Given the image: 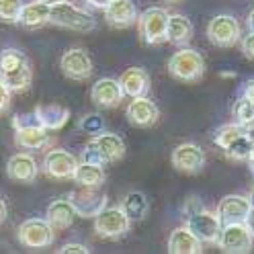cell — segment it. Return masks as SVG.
I'll use <instances>...</instances> for the list:
<instances>
[{
	"instance_id": "cell-1",
	"label": "cell",
	"mask_w": 254,
	"mask_h": 254,
	"mask_svg": "<svg viewBox=\"0 0 254 254\" xmlns=\"http://www.w3.org/2000/svg\"><path fill=\"white\" fill-rule=\"evenodd\" d=\"M0 82L12 92H25L33 82L31 62L17 47H6L0 52Z\"/></svg>"
},
{
	"instance_id": "cell-2",
	"label": "cell",
	"mask_w": 254,
	"mask_h": 254,
	"mask_svg": "<svg viewBox=\"0 0 254 254\" xmlns=\"http://www.w3.org/2000/svg\"><path fill=\"white\" fill-rule=\"evenodd\" d=\"M125 141L121 135L111 133V131H99L94 133L88 144L84 146L82 152V160L88 162H97V164H113L119 162L125 156Z\"/></svg>"
},
{
	"instance_id": "cell-3",
	"label": "cell",
	"mask_w": 254,
	"mask_h": 254,
	"mask_svg": "<svg viewBox=\"0 0 254 254\" xmlns=\"http://www.w3.org/2000/svg\"><path fill=\"white\" fill-rule=\"evenodd\" d=\"M215 146H219L226 152L228 158H232V160L244 162V160H248V156L252 152L254 137L244 129L242 125H238L234 121V123H228V125H221L215 131Z\"/></svg>"
},
{
	"instance_id": "cell-4",
	"label": "cell",
	"mask_w": 254,
	"mask_h": 254,
	"mask_svg": "<svg viewBox=\"0 0 254 254\" xmlns=\"http://www.w3.org/2000/svg\"><path fill=\"white\" fill-rule=\"evenodd\" d=\"M166 68L168 74L181 82H199L205 74V60L197 50L183 45L170 56Z\"/></svg>"
},
{
	"instance_id": "cell-5",
	"label": "cell",
	"mask_w": 254,
	"mask_h": 254,
	"mask_svg": "<svg viewBox=\"0 0 254 254\" xmlns=\"http://www.w3.org/2000/svg\"><path fill=\"white\" fill-rule=\"evenodd\" d=\"M50 25H56L60 29H70L78 31V33H88L97 27V21L90 12L78 8L76 4L64 0V2L52 4L50 8Z\"/></svg>"
},
{
	"instance_id": "cell-6",
	"label": "cell",
	"mask_w": 254,
	"mask_h": 254,
	"mask_svg": "<svg viewBox=\"0 0 254 254\" xmlns=\"http://www.w3.org/2000/svg\"><path fill=\"white\" fill-rule=\"evenodd\" d=\"M139 39L146 45H162L168 41V10L160 6L146 8L137 17Z\"/></svg>"
},
{
	"instance_id": "cell-7",
	"label": "cell",
	"mask_w": 254,
	"mask_h": 254,
	"mask_svg": "<svg viewBox=\"0 0 254 254\" xmlns=\"http://www.w3.org/2000/svg\"><path fill=\"white\" fill-rule=\"evenodd\" d=\"M131 230V219L121 207H105L94 215V232L105 240H119Z\"/></svg>"
},
{
	"instance_id": "cell-8",
	"label": "cell",
	"mask_w": 254,
	"mask_h": 254,
	"mask_svg": "<svg viewBox=\"0 0 254 254\" xmlns=\"http://www.w3.org/2000/svg\"><path fill=\"white\" fill-rule=\"evenodd\" d=\"M254 244V236L244 224H224L217 238V246L226 254H248Z\"/></svg>"
},
{
	"instance_id": "cell-9",
	"label": "cell",
	"mask_w": 254,
	"mask_h": 254,
	"mask_svg": "<svg viewBox=\"0 0 254 254\" xmlns=\"http://www.w3.org/2000/svg\"><path fill=\"white\" fill-rule=\"evenodd\" d=\"M56 230L43 217H31L19 226L17 240L27 248H47L54 244Z\"/></svg>"
},
{
	"instance_id": "cell-10",
	"label": "cell",
	"mask_w": 254,
	"mask_h": 254,
	"mask_svg": "<svg viewBox=\"0 0 254 254\" xmlns=\"http://www.w3.org/2000/svg\"><path fill=\"white\" fill-rule=\"evenodd\" d=\"M60 70L68 80L84 82L92 76L94 64L84 47H72V50L64 52V56L60 58Z\"/></svg>"
},
{
	"instance_id": "cell-11",
	"label": "cell",
	"mask_w": 254,
	"mask_h": 254,
	"mask_svg": "<svg viewBox=\"0 0 254 254\" xmlns=\"http://www.w3.org/2000/svg\"><path fill=\"white\" fill-rule=\"evenodd\" d=\"M193 236L201 244H217V238L221 232V219L217 213L213 211H205V209H197L193 213L187 215V224H185Z\"/></svg>"
},
{
	"instance_id": "cell-12",
	"label": "cell",
	"mask_w": 254,
	"mask_h": 254,
	"mask_svg": "<svg viewBox=\"0 0 254 254\" xmlns=\"http://www.w3.org/2000/svg\"><path fill=\"white\" fill-rule=\"evenodd\" d=\"M207 37L215 47H234L242 39L240 23L232 14H217L207 25Z\"/></svg>"
},
{
	"instance_id": "cell-13",
	"label": "cell",
	"mask_w": 254,
	"mask_h": 254,
	"mask_svg": "<svg viewBox=\"0 0 254 254\" xmlns=\"http://www.w3.org/2000/svg\"><path fill=\"white\" fill-rule=\"evenodd\" d=\"M78 166V158L64 150V148H54L45 154L43 158V172L47 174L50 179H56V181H66V179H72L74 177V170Z\"/></svg>"
},
{
	"instance_id": "cell-14",
	"label": "cell",
	"mask_w": 254,
	"mask_h": 254,
	"mask_svg": "<svg viewBox=\"0 0 254 254\" xmlns=\"http://www.w3.org/2000/svg\"><path fill=\"white\" fill-rule=\"evenodd\" d=\"M170 162L172 166L177 168L179 172H185V174H199L203 168H205V150L193 141H187V144H181L172 150V156H170Z\"/></svg>"
},
{
	"instance_id": "cell-15",
	"label": "cell",
	"mask_w": 254,
	"mask_h": 254,
	"mask_svg": "<svg viewBox=\"0 0 254 254\" xmlns=\"http://www.w3.org/2000/svg\"><path fill=\"white\" fill-rule=\"evenodd\" d=\"M68 199L72 201L76 213L80 217H94L107 207V195L99 193V189L80 187V189H76L74 193H70Z\"/></svg>"
},
{
	"instance_id": "cell-16",
	"label": "cell",
	"mask_w": 254,
	"mask_h": 254,
	"mask_svg": "<svg viewBox=\"0 0 254 254\" xmlns=\"http://www.w3.org/2000/svg\"><path fill=\"white\" fill-rule=\"evenodd\" d=\"M125 117L133 127L146 129V127H152L158 123V119H160V109H158V105L152 99H148V94L146 97H133L129 107L125 109Z\"/></svg>"
},
{
	"instance_id": "cell-17",
	"label": "cell",
	"mask_w": 254,
	"mask_h": 254,
	"mask_svg": "<svg viewBox=\"0 0 254 254\" xmlns=\"http://www.w3.org/2000/svg\"><path fill=\"white\" fill-rule=\"evenodd\" d=\"M125 92L115 78H101L90 90V101L101 109H115L123 103Z\"/></svg>"
},
{
	"instance_id": "cell-18",
	"label": "cell",
	"mask_w": 254,
	"mask_h": 254,
	"mask_svg": "<svg viewBox=\"0 0 254 254\" xmlns=\"http://www.w3.org/2000/svg\"><path fill=\"white\" fill-rule=\"evenodd\" d=\"M105 12V21L109 27L113 29H127L137 23V6L131 2V0H111L107 4Z\"/></svg>"
},
{
	"instance_id": "cell-19",
	"label": "cell",
	"mask_w": 254,
	"mask_h": 254,
	"mask_svg": "<svg viewBox=\"0 0 254 254\" xmlns=\"http://www.w3.org/2000/svg\"><path fill=\"white\" fill-rule=\"evenodd\" d=\"M250 211V203L242 195H226L217 205V215L221 224H244Z\"/></svg>"
},
{
	"instance_id": "cell-20",
	"label": "cell",
	"mask_w": 254,
	"mask_h": 254,
	"mask_svg": "<svg viewBox=\"0 0 254 254\" xmlns=\"http://www.w3.org/2000/svg\"><path fill=\"white\" fill-rule=\"evenodd\" d=\"M14 144L21 150H29V152L43 150L50 146V131H47L41 123L17 127V129H14Z\"/></svg>"
},
{
	"instance_id": "cell-21",
	"label": "cell",
	"mask_w": 254,
	"mask_h": 254,
	"mask_svg": "<svg viewBox=\"0 0 254 254\" xmlns=\"http://www.w3.org/2000/svg\"><path fill=\"white\" fill-rule=\"evenodd\" d=\"M37 162L35 158L27 154V152H19L8 158L6 162V174L10 181H17V183H33L37 179Z\"/></svg>"
},
{
	"instance_id": "cell-22",
	"label": "cell",
	"mask_w": 254,
	"mask_h": 254,
	"mask_svg": "<svg viewBox=\"0 0 254 254\" xmlns=\"http://www.w3.org/2000/svg\"><path fill=\"white\" fill-rule=\"evenodd\" d=\"M33 113L37 115L39 123L45 127L47 131H58V129H62V127L70 121V109L60 105V103L37 105L33 109Z\"/></svg>"
},
{
	"instance_id": "cell-23",
	"label": "cell",
	"mask_w": 254,
	"mask_h": 254,
	"mask_svg": "<svg viewBox=\"0 0 254 254\" xmlns=\"http://www.w3.org/2000/svg\"><path fill=\"white\" fill-rule=\"evenodd\" d=\"M119 84L123 88V92L127 97H146L152 88V80L144 68H127L121 78H119Z\"/></svg>"
},
{
	"instance_id": "cell-24",
	"label": "cell",
	"mask_w": 254,
	"mask_h": 254,
	"mask_svg": "<svg viewBox=\"0 0 254 254\" xmlns=\"http://www.w3.org/2000/svg\"><path fill=\"white\" fill-rule=\"evenodd\" d=\"M76 217H78V213H76L70 199H56L47 205V209H45V219L50 221V226L54 230L70 228Z\"/></svg>"
},
{
	"instance_id": "cell-25",
	"label": "cell",
	"mask_w": 254,
	"mask_h": 254,
	"mask_svg": "<svg viewBox=\"0 0 254 254\" xmlns=\"http://www.w3.org/2000/svg\"><path fill=\"white\" fill-rule=\"evenodd\" d=\"M168 252L170 254H199L201 242L187 226H183V228L172 230V234L168 236Z\"/></svg>"
},
{
	"instance_id": "cell-26",
	"label": "cell",
	"mask_w": 254,
	"mask_h": 254,
	"mask_svg": "<svg viewBox=\"0 0 254 254\" xmlns=\"http://www.w3.org/2000/svg\"><path fill=\"white\" fill-rule=\"evenodd\" d=\"M80 187H88V189H101L103 183L107 181V174H105V168L103 164H97V162H88V160H82L78 162L76 170H74V177H72Z\"/></svg>"
},
{
	"instance_id": "cell-27",
	"label": "cell",
	"mask_w": 254,
	"mask_h": 254,
	"mask_svg": "<svg viewBox=\"0 0 254 254\" xmlns=\"http://www.w3.org/2000/svg\"><path fill=\"white\" fill-rule=\"evenodd\" d=\"M166 33H168V43L183 47V45L190 43V39H193L195 27L185 14L174 12V14H168V31Z\"/></svg>"
},
{
	"instance_id": "cell-28",
	"label": "cell",
	"mask_w": 254,
	"mask_h": 254,
	"mask_svg": "<svg viewBox=\"0 0 254 254\" xmlns=\"http://www.w3.org/2000/svg\"><path fill=\"white\" fill-rule=\"evenodd\" d=\"M50 4L41 2V0H33L29 4H23L19 23L25 29H41L43 25L50 23Z\"/></svg>"
},
{
	"instance_id": "cell-29",
	"label": "cell",
	"mask_w": 254,
	"mask_h": 254,
	"mask_svg": "<svg viewBox=\"0 0 254 254\" xmlns=\"http://www.w3.org/2000/svg\"><path fill=\"white\" fill-rule=\"evenodd\" d=\"M121 209L127 213V217H129L131 221H141V219H146V215L150 211V203H148V199H146L144 193L133 190V193L123 197Z\"/></svg>"
},
{
	"instance_id": "cell-30",
	"label": "cell",
	"mask_w": 254,
	"mask_h": 254,
	"mask_svg": "<svg viewBox=\"0 0 254 254\" xmlns=\"http://www.w3.org/2000/svg\"><path fill=\"white\" fill-rule=\"evenodd\" d=\"M23 4L21 0H0V23H19Z\"/></svg>"
},
{
	"instance_id": "cell-31",
	"label": "cell",
	"mask_w": 254,
	"mask_h": 254,
	"mask_svg": "<svg viewBox=\"0 0 254 254\" xmlns=\"http://www.w3.org/2000/svg\"><path fill=\"white\" fill-rule=\"evenodd\" d=\"M78 127H80L82 131H86V133L94 135V133L103 131L105 121H103V117H101L99 113H90V115H84V117L80 119V123H78Z\"/></svg>"
},
{
	"instance_id": "cell-32",
	"label": "cell",
	"mask_w": 254,
	"mask_h": 254,
	"mask_svg": "<svg viewBox=\"0 0 254 254\" xmlns=\"http://www.w3.org/2000/svg\"><path fill=\"white\" fill-rule=\"evenodd\" d=\"M88 252H90V248L84 246V244H80V242L64 244V246L58 250V254H88Z\"/></svg>"
},
{
	"instance_id": "cell-33",
	"label": "cell",
	"mask_w": 254,
	"mask_h": 254,
	"mask_svg": "<svg viewBox=\"0 0 254 254\" xmlns=\"http://www.w3.org/2000/svg\"><path fill=\"white\" fill-rule=\"evenodd\" d=\"M240 45H242V54L254 62V31H248V35L240 39Z\"/></svg>"
},
{
	"instance_id": "cell-34",
	"label": "cell",
	"mask_w": 254,
	"mask_h": 254,
	"mask_svg": "<svg viewBox=\"0 0 254 254\" xmlns=\"http://www.w3.org/2000/svg\"><path fill=\"white\" fill-rule=\"evenodd\" d=\"M10 99H12V90H10L8 86H4L2 82H0V113L8 111V107H10Z\"/></svg>"
},
{
	"instance_id": "cell-35",
	"label": "cell",
	"mask_w": 254,
	"mask_h": 254,
	"mask_svg": "<svg viewBox=\"0 0 254 254\" xmlns=\"http://www.w3.org/2000/svg\"><path fill=\"white\" fill-rule=\"evenodd\" d=\"M242 97H246L248 101H252V103H254V80H248V82L244 84V90H242Z\"/></svg>"
},
{
	"instance_id": "cell-36",
	"label": "cell",
	"mask_w": 254,
	"mask_h": 254,
	"mask_svg": "<svg viewBox=\"0 0 254 254\" xmlns=\"http://www.w3.org/2000/svg\"><path fill=\"white\" fill-rule=\"evenodd\" d=\"M84 2L90 6V8H97V10H105L107 4L111 2V0H84Z\"/></svg>"
},
{
	"instance_id": "cell-37",
	"label": "cell",
	"mask_w": 254,
	"mask_h": 254,
	"mask_svg": "<svg viewBox=\"0 0 254 254\" xmlns=\"http://www.w3.org/2000/svg\"><path fill=\"white\" fill-rule=\"evenodd\" d=\"M6 215H8V209H6V203L0 199V224H2V221L6 219Z\"/></svg>"
},
{
	"instance_id": "cell-38",
	"label": "cell",
	"mask_w": 254,
	"mask_h": 254,
	"mask_svg": "<svg viewBox=\"0 0 254 254\" xmlns=\"http://www.w3.org/2000/svg\"><path fill=\"white\" fill-rule=\"evenodd\" d=\"M246 25H248V31H254V8L248 12V19H246Z\"/></svg>"
},
{
	"instance_id": "cell-39",
	"label": "cell",
	"mask_w": 254,
	"mask_h": 254,
	"mask_svg": "<svg viewBox=\"0 0 254 254\" xmlns=\"http://www.w3.org/2000/svg\"><path fill=\"white\" fill-rule=\"evenodd\" d=\"M246 226L250 228V232H252V236H254V209L250 211V215H248V219H246Z\"/></svg>"
},
{
	"instance_id": "cell-40",
	"label": "cell",
	"mask_w": 254,
	"mask_h": 254,
	"mask_svg": "<svg viewBox=\"0 0 254 254\" xmlns=\"http://www.w3.org/2000/svg\"><path fill=\"white\" fill-rule=\"evenodd\" d=\"M246 199H248V203H250V207H252V209H254V189H252V190H250V195H248V197H246Z\"/></svg>"
},
{
	"instance_id": "cell-41",
	"label": "cell",
	"mask_w": 254,
	"mask_h": 254,
	"mask_svg": "<svg viewBox=\"0 0 254 254\" xmlns=\"http://www.w3.org/2000/svg\"><path fill=\"white\" fill-rule=\"evenodd\" d=\"M41 2H45V4H58V2H64V0H41Z\"/></svg>"
},
{
	"instance_id": "cell-42",
	"label": "cell",
	"mask_w": 254,
	"mask_h": 254,
	"mask_svg": "<svg viewBox=\"0 0 254 254\" xmlns=\"http://www.w3.org/2000/svg\"><path fill=\"white\" fill-rule=\"evenodd\" d=\"M162 2H166V4H179V2H183V0H162Z\"/></svg>"
},
{
	"instance_id": "cell-43",
	"label": "cell",
	"mask_w": 254,
	"mask_h": 254,
	"mask_svg": "<svg viewBox=\"0 0 254 254\" xmlns=\"http://www.w3.org/2000/svg\"><path fill=\"white\" fill-rule=\"evenodd\" d=\"M250 168H252V177H254V164H252V166H250Z\"/></svg>"
}]
</instances>
